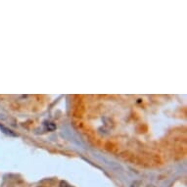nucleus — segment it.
<instances>
[{
	"instance_id": "nucleus-1",
	"label": "nucleus",
	"mask_w": 187,
	"mask_h": 187,
	"mask_svg": "<svg viewBox=\"0 0 187 187\" xmlns=\"http://www.w3.org/2000/svg\"><path fill=\"white\" fill-rule=\"evenodd\" d=\"M1 127L2 130H4V132H5L6 134H9V135H11V136H16V134H15V133H13L10 129H8V128L4 127Z\"/></svg>"
},
{
	"instance_id": "nucleus-2",
	"label": "nucleus",
	"mask_w": 187,
	"mask_h": 187,
	"mask_svg": "<svg viewBox=\"0 0 187 187\" xmlns=\"http://www.w3.org/2000/svg\"><path fill=\"white\" fill-rule=\"evenodd\" d=\"M55 125L52 124V123H49L48 124H47V128H48L49 130H53V129H55Z\"/></svg>"
},
{
	"instance_id": "nucleus-3",
	"label": "nucleus",
	"mask_w": 187,
	"mask_h": 187,
	"mask_svg": "<svg viewBox=\"0 0 187 187\" xmlns=\"http://www.w3.org/2000/svg\"><path fill=\"white\" fill-rule=\"evenodd\" d=\"M60 187H72L70 184H68L67 182H65V181H61V183H60Z\"/></svg>"
}]
</instances>
